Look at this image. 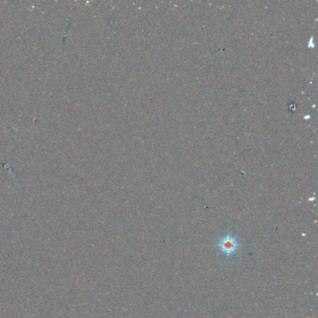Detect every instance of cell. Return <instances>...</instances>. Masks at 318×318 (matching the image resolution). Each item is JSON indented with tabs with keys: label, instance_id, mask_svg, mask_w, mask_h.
Returning <instances> with one entry per match:
<instances>
[{
	"label": "cell",
	"instance_id": "obj_1",
	"mask_svg": "<svg viewBox=\"0 0 318 318\" xmlns=\"http://www.w3.org/2000/svg\"><path fill=\"white\" fill-rule=\"evenodd\" d=\"M219 245H220V250L223 253H225L227 256L233 255L238 247V243L236 241V239L230 235L223 237Z\"/></svg>",
	"mask_w": 318,
	"mask_h": 318
}]
</instances>
